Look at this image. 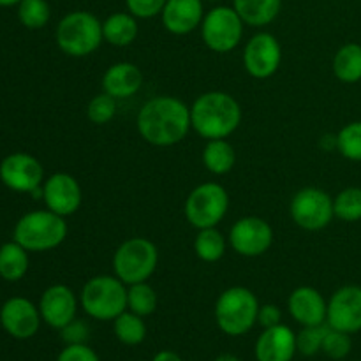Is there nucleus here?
<instances>
[{"instance_id": "7", "label": "nucleus", "mask_w": 361, "mask_h": 361, "mask_svg": "<svg viewBox=\"0 0 361 361\" xmlns=\"http://www.w3.org/2000/svg\"><path fill=\"white\" fill-rule=\"evenodd\" d=\"M157 264V245L143 236L126 240L113 254V271L126 286L148 282Z\"/></svg>"}, {"instance_id": "4", "label": "nucleus", "mask_w": 361, "mask_h": 361, "mask_svg": "<svg viewBox=\"0 0 361 361\" xmlns=\"http://www.w3.org/2000/svg\"><path fill=\"white\" fill-rule=\"evenodd\" d=\"M259 302L257 296L243 286H233L219 295L215 302V321L222 334L242 337L257 323Z\"/></svg>"}, {"instance_id": "39", "label": "nucleus", "mask_w": 361, "mask_h": 361, "mask_svg": "<svg viewBox=\"0 0 361 361\" xmlns=\"http://www.w3.org/2000/svg\"><path fill=\"white\" fill-rule=\"evenodd\" d=\"M282 312L277 305L274 303H267V305H259V312H257V324L263 328H271L281 324Z\"/></svg>"}, {"instance_id": "41", "label": "nucleus", "mask_w": 361, "mask_h": 361, "mask_svg": "<svg viewBox=\"0 0 361 361\" xmlns=\"http://www.w3.org/2000/svg\"><path fill=\"white\" fill-rule=\"evenodd\" d=\"M215 361H240V360L236 358L235 355H231V353H224V355L217 356V358H215Z\"/></svg>"}, {"instance_id": "5", "label": "nucleus", "mask_w": 361, "mask_h": 361, "mask_svg": "<svg viewBox=\"0 0 361 361\" xmlns=\"http://www.w3.org/2000/svg\"><path fill=\"white\" fill-rule=\"evenodd\" d=\"M55 39L66 55L83 59L97 51L104 41L102 23L88 11H73L59 21Z\"/></svg>"}, {"instance_id": "9", "label": "nucleus", "mask_w": 361, "mask_h": 361, "mask_svg": "<svg viewBox=\"0 0 361 361\" xmlns=\"http://www.w3.org/2000/svg\"><path fill=\"white\" fill-rule=\"evenodd\" d=\"M243 25L235 7H214L201 21V39L212 51L229 53L242 41Z\"/></svg>"}, {"instance_id": "29", "label": "nucleus", "mask_w": 361, "mask_h": 361, "mask_svg": "<svg viewBox=\"0 0 361 361\" xmlns=\"http://www.w3.org/2000/svg\"><path fill=\"white\" fill-rule=\"evenodd\" d=\"M157 309V293L148 282L127 286V310L148 317Z\"/></svg>"}, {"instance_id": "21", "label": "nucleus", "mask_w": 361, "mask_h": 361, "mask_svg": "<svg viewBox=\"0 0 361 361\" xmlns=\"http://www.w3.org/2000/svg\"><path fill=\"white\" fill-rule=\"evenodd\" d=\"M143 73L133 62H116L106 69L102 76V92L113 99H129L140 92Z\"/></svg>"}, {"instance_id": "8", "label": "nucleus", "mask_w": 361, "mask_h": 361, "mask_svg": "<svg viewBox=\"0 0 361 361\" xmlns=\"http://www.w3.org/2000/svg\"><path fill=\"white\" fill-rule=\"evenodd\" d=\"M229 210V194L221 183L207 182L194 187L185 200V219L192 228H217Z\"/></svg>"}, {"instance_id": "33", "label": "nucleus", "mask_w": 361, "mask_h": 361, "mask_svg": "<svg viewBox=\"0 0 361 361\" xmlns=\"http://www.w3.org/2000/svg\"><path fill=\"white\" fill-rule=\"evenodd\" d=\"M328 326L324 324H317V326H303V330L296 335V351L302 356H314L323 349V341L326 337Z\"/></svg>"}, {"instance_id": "16", "label": "nucleus", "mask_w": 361, "mask_h": 361, "mask_svg": "<svg viewBox=\"0 0 361 361\" xmlns=\"http://www.w3.org/2000/svg\"><path fill=\"white\" fill-rule=\"evenodd\" d=\"M41 312L30 300L14 296L9 298L0 309V323L2 328L14 338H30L37 334L41 324Z\"/></svg>"}, {"instance_id": "26", "label": "nucleus", "mask_w": 361, "mask_h": 361, "mask_svg": "<svg viewBox=\"0 0 361 361\" xmlns=\"http://www.w3.org/2000/svg\"><path fill=\"white\" fill-rule=\"evenodd\" d=\"M28 271V250L18 242L0 247V277L7 282H18Z\"/></svg>"}, {"instance_id": "3", "label": "nucleus", "mask_w": 361, "mask_h": 361, "mask_svg": "<svg viewBox=\"0 0 361 361\" xmlns=\"http://www.w3.org/2000/svg\"><path fill=\"white\" fill-rule=\"evenodd\" d=\"M66 217L51 210H35L25 214L14 226L13 240L28 252H46L62 245L67 238Z\"/></svg>"}, {"instance_id": "31", "label": "nucleus", "mask_w": 361, "mask_h": 361, "mask_svg": "<svg viewBox=\"0 0 361 361\" xmlns=\"http://www.w3.org/2000/svg\"><path fill=\"white\" fill-rule=\"evenodd\" d=\"M51 16V9L46 0H21L18 4V18L21 25L30 30H39L46 27Z\"/></svg>"}, {"instance_id": "34", "label": "nucleus", "mask_w": 361, "mask_h": 361, "mask_svg": "<svg viewBox=\"0 0 361 361\" xmlns=\"http://www.w3.org/2000/svg\"><path fill=\"white\" fill-rule=\"evenodd\" d=\"M116 115V99L108 95L106 92L90 99L87 106V116L95 126H106L111 122Z\"/></svg>"}, {"instance_id": "11", "label": "nucleus", "mask_w": 361, "mask_h": 361, "mask_svg": "<svg viewBox=\"0 0 361 361\" xmlns=\"http://www.w3.org/2000/svg\"><path fill=\"white\" fill-rule=\"evenodd\" d=\"M274 243V229L264 219L242 217L229 229V245L243 257H259L270 250Z\"/></svg>"}, {"instance_id": "36", "label": "nucleus", "mask_w": 361, "mask_h": 361, "mask_svg": "<svg viewBox=\"0 0 361 361\" xmlns=\"http://www.w3.org/2000/svg\"><path fill=\"white\" fill-rule=\"evenodd\" d=\"M168 0H126L127 11L140 20H150L162 13Z\"/></svg>"}, {"instance_id": "20", "label": "nucleus", "mask_w": 361, "mask_h": 361, "mask_svg": "<svg viewBox=\"0 0 361 361\" xmlns=\"http://www.w3.org/2000/svg\"><path fill=\"white\" fill-rule=\"evenodd\" d=\"M296 353L295 331L282 323L264 328L256 342L257 361H291Z\"/></svg>"}, {"instance_id": "1", "label": "nucleus", "mask_w": 361, "mask_h": 361, "mask_svg": "<svg viewBox=\"0 0 361 361\" xmlns=\"http://www.w3.org/2000/svg\"><path fill=\"white\" fill-rule=\"evenodd\" d=\"M137 133L154 147H173L185 140L190 123V108L173 95H157L141 106L137 113Z\"/></svg>"}, {"instance_id": "2", "label": "nucleus", "mask_w": 361, "mask_h": 361, "mask_svg": "<svg viewBox=\"0 0 361 361\" xmlns=\"http://www.w3.org/2000/svg\"><path fill=\"white\" fill-rule=\"evenodd\" d=\"M190 123L203 140H226L242 123V106L228 92H204L190 106Z\"/></svg>"}, {"instance_id": "13", "label": "nucleus", "mask_w": 361, "mask_h": 361, "mask_svg": "<svg viewBox=\"0 0 361 361\" xmlns=\"http://www.w3.org/2000/svg\"><path fill=\"white\" fill-rule=\"evenodd\" d=\"M0 180L7 189L30 194L44 183V169L34 155L14 152L0 162Z\"/></svg>"}, {"instance_id": "6", "label": "nucleus", "mask_w": 361, "mask_h": 361, "mask_svg": "<svg viewBox=\"0 0 361 361\" xmlns=\"http://www.w3.org/2000/svg\"><path fill=\"white\" fill-rule=\"evenodd\" d=\"M80 303L92 319L115 321L127 310V286L116 275H97L85 282Z\"/></svg>"}, {"instance_id": "43", "label": "nucleus", "mask_w": 361, "mask_h": 361, "mask_svg": "<svg viewBox=\"0 0 361 361\" xmlns=\"http://www.w3.org/2000/svg\"><path fill=\"white\" fill-rule=\"evenodd\" d=\"M208 2H219V0H208Z\"/></svg>"}, {"instance_id": "10", "label": "nucleus", "mask_w": 361, "mask_h": 361, "mask_svg": "<svg viewBox=\"0 0 361 361\" xmlns=\"http://www.w3.org/2000/svg\"><path fill=\"white\" fill-rule=\"evenodd\" d=\"M293 222L305 231H321L334 221V197L319 187H305L295 194L289 204Z\"/></svg>"}, {"instance_id": "24", "label": "nucleus", "mask_w": 361, "mask_h": 361, "mask_svg": "<svg viewBox=\"0 0 361 361\" xmlns=\"http://www.w3.org/2000/svg\"><path fill=\"white\" fill-rule=\"evenodd\" d=\"M334 74L338 81L345 85H355L361 81V44L348 42L334 56Z\"/></svg>"}, {"instance_id": "12", "label": "nucleus", "mask_w": 361, "mask_h": 361, "mask_svg": "<svg viewBox=\"0 0 361 361\" xmlns=\"http://www.w3.org/2000/svg\"><path fill=\"white\" fill-rule=\"evenodd\" d=\"M282 48L279 39L270 32L252 35L243 49V67L256 80H268L279 71Z\"/></svg>"}, {"instance_id": "18", "label": "nucleus", "mask_w": 361, "mask_h": 361, "mask_svg": "<svg viewBox=\"0 0 361 361\" xmlns=\"http://www.w3.org/2000/svg\"><path fill=\"white\" fill-rule=\"evenodd\" d=\"M288 310L302 326H317L326 323L328 302L316 288L300 286L289 295Z\"/></svg>"}, {"instance_id": "27", "label": "nucleus", "mask_w": 361, "mask_h": 361, "mask_svg": "<svg viewBox=\"0 0 361 361\" xmlns=\"http://www.w3.org/2000/svg\"><path fill=\"white\" fill-rule=\"evenodd\" d=\"M194 252L203 263H217L226 254V238L217 228L200 229L194 240Z\"/></svg>"}, {"instance_id": "17", "label": "nucleus", "mask_w": 361, "mask_h": 361, "mask_svg": "<svg viewBox=\"0 0 361 361\" xmlns=\"http://www.w3.org/2000/svg\"><path fill=\"white\" fill-rule=\"evenodd\" d=\"M39 312L42 321L55 330H62L63 326L76 319L78 298L69 286L55 284L49 286L42 293L39 300Z\"/></svg>"}, {"instance_id": "28", "label": "nucleus", "mask_w": 361, "mask_h": 361, "mask_svg": "<svg viewBox=\"0 0 361 361\" xmlns=\"http://www.w3.org/2000/svg\"><path fill=\"white\" fill-rule=\"evenodd\" d=\"M113 331L123 345H140L147 338V324L143 317L130 310H126L113 321Z\"/></svg>"}, {"instance_id": "35", "label": "nucleus", "mask_w": 361, "mask_h": 361, "mask_svg": "<svg viewBox=\"0 0 361 361\" xmlns=\"http://www.w3.org/2000/svg\"><path fill=\"white\" fill-rule=\"evenodd\" d=\"M351 349H353L351 335L330 328L326 337H324L323 341V349H321V351L331 360H344L345 356H349Z\"/></svg>"}, {"instance_id": "30", "label": "nucleus", "mask_w": 361, "mask_h": 361, "mask_svg": "<svg viewBox=\"0 0 361 361\" xmlns=\"http://www.w3.org/2000/svg\"><path fill=\"white\" fill-rule=\"evenodd\" d=\"M335 217L342 222L361 221V187H348L334 197Z\"/></svg>"}, {"instance_id": "19", "label": "nucleus", "mask_w": 361, "mask_h": 361, "mask_svg": "<svg viewBox=\"0 0 361 361\" xmlns=\"http://www.w3.org/2000/svg\"><path fill=\"white\" fill-rule=\"evenodd\" d=\"M162 25L173 35H187L201 27L203 0H168L161 13Z\"/></svg>"}, {"instance_id": "25", "label": "nucleus", "mask_w": 361, "mask_h": 361, "mask_svg": "<svg viewBox=\"0 0 361 361\" xmlns=\"http://www.w3.org/2000/svg\"><path fill=\"white\" fill-rule=\"evenodd\" d=\"M236 164L235 147L228 140H210L203 148V166L212 175H228Z\"/></svg>"}, {"instance_id": "22", "label": "nucleus", "mask_w": 361, "mask_h": 361, "mask_svg": "<svg viewBox=\"0 0 361 361\" xmlns=\"http://www.w3.org/2000/svg\"><path fill=\"white\" fill-rule=\"evenodd\" d=\"M140 34L137 18L130 13H113L102 21V37L108 44L126 48L133 44Z\"/></svg>"}, {"instance_id": "32", "label": "nucleus", "mask_w": 361, "mask_h": 361, "mask_svg": "<svg viewBox=\"0 0 361 361\" xmlns=\"http://www.w3.org/2000/svg\"><path fill=\"white\" fill-rule=\"evenodd\" d=\"M337 150L348 161L361 162V120L345 123L338 130Z\"/></svg>"}, {"instance_id": "37", "label": "nucleus", "mask_w": 361, "mask_h": 361, "mask_svg": "<svg viewBox=\"0 0 361 361\" xmlns=\"http://www.w3.org/2000/svg\"><path fill=\"white\" fill-rule=\"evenodd\" d=\"M60 334H62L63 342H66L67 345H71V344H87L88 337H90V330H88V324L83 323V321H80V319L71 321L67 326H63L62 330H60Z\"/></svg>"}, {"instance_id": "42", "label": "nucleus", "mask_w": 361, "mask_h": 361, "mask_svg": "<svg viewBox=\"0 0 361 361\" xmlns=\"http://www.w3.org/2000/svg\"><path fill=\"white\" fill-rule=\"evenodd\" d=\"M21 0H0V7H11V6H18Z\"/></svg>"}, {"instance_id": "23", "label": "nucleus", "mask_w": 361, "mask_h": 361, "mask_svg": "<svg viewBox=\"0 0 361 361\" xmlns=\"http://www.w3.org/2000/svg\"><path fill=\"white\" fill-rule=\"evenodd\" d=\"M233 7L250 27H267L279 16L282 0H233Z\"/></svg>"}, {"instance_id": "15", "label": "nucleus", "mask_w": 361, "mask_h": 361, "mask_svg": "<svg viewBox=\"0 0 361 361\" xmlns=\"http://www.w3.org/2000/svg\"><path fill=\"white\" fill-rule=\"evenodd\" d=\"M42 201L46 208L62 217L76 214L83 203L80 182L69 173H55L42 183Z\"/></svg>"}, {"instance_id": "40", "label": "nucleus", "mask_w": 361, "mask_h": 361, "mask_svg": "<svg viewBox=\"0 0 361 361\" xmlns=\"http://www.w3.org/2000/svg\"><path fill=\"white\" fill-rule=\"evenodd\" d=\"M152 361H183V360L173 351H159Z\"/></svg>"}, {"instance_id": "38", "label": "nucleus", "mask_w": 361, "mask_h": 361, "mask_svg": "<svg viewBox=\"0 0 361 361\" xmlns=\"http://www.w3.org/2000/svg\"><path fill=\"white\" fill-rule=\"evenodd\" d=\"M56 361H101L97 353L87 344H71L62 349Z\"/></svg>"}, {"instance_id": "14", "label": "nucleus", "mask_w": 361, "mask_h": 361, "mask_svg": "<svg viewBox=\"0 0 361 361\" xmlns=\"http://www.w3.org/2000/svg\"><path fill=\"white\" fill-rule=\"evenodd\" d=\"M326 324L344 334L361 331V286H342L328 300Z\"/></svg>"}]
</instances>
